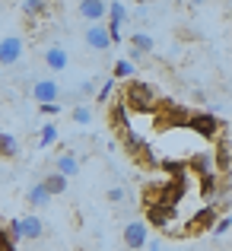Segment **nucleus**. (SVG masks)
<instances>
[{"label": "nucleus", "mask_w": 232, "mask_h": 251, "mask_svg": "<svg viewBox=\"0 0 232 251\" xmlns=\"http://www.w3.org/2000/svg\"><path fill=\"white\" fill-rule=\"evenodd\" d=\"M79 92H83V99H96V92H99V83H96V80H86L83 86H79Z\"/></svg>", "instance_id": "7c9ffc66"}, {"label": "nucleus", "mask_w": 232, "mask_h": 251, "mask_svg": "<svg viewBox=\"0 0 232 251\" xmlns=\"http://www.w3.org/2000/svg\"><path fill=\"white\" fill-rule=\"evenodd\" d=\"M111 96H115V80L108 76V80H105L102 86H99V92H96V102H99V105H105V102H111Z\"/></svg>", "instance_id": "a878e982"}, {"label": "nucleus", "mask_w": 232, "mask_h": 251, "mask_svg": "<svg viewBox=\"0 0 232 251\" xmlns=\"http://www.w3.org/2000/svg\"><path fill=\"white\" fill-rule=\"evenodd\" d=\"M38 111H42L45 118H54V115H61V102H54V105H38Z\"/></svg>", "instance_id": "2f4dec72"}, {"label": "nucleus", "mask_w": 232, "mask_h": 251, "mask_svg": "<svg viewBox=\"0 0 232 251\" xmlns=\"http://www.w3.org/2000/svg\"><path fill=\"white\" fill-rule=\"evenodd\" d=\"M124 197H128V191L118 184V188H108V194H105V201L111 203V207H118V203H124Z\"/></svg>", "instance_id": "cd10ccee"}, {"label": "nucleus", "mask_w": 232, "mask_h": 251, "mask_svg": "<svg viewBox=\"0 0 232 251\" xmlns=\"http://www.w3.org/2000/svg\"><path fill=\"white\" fill-rule=\"evenodd\" d=\"M121 242H124V248H128V251H140V248H147V242H150V226H147L143 220H130V223H124Z\"/></svg>", "instance_id": "423d86ee"}, {"label": "nucleus", "mask_w": 232, "mask_h": 251, "mask_svg": "<svg viewBox=\"0 0 232 251\" xmlns=\"http://www.w3.org/2000/svg\"><path fill=\"white\" fill-rule=\"evenodd\" d=\"M19 156V140L6 130H0V159H16Z\"/></svg>", "instance_id": "412c9836"}, {"label": "nucleus", "mask_w": 232, "mask_h": 251, "mask_svg": "<svg viewBox=\"0 0 232 251\" xmlns=\"http://www.w3.org/2000/svg\"><path fill=\"white\" fill-rule=\"evenodd\" d=\"M188 121H191V108L172 102V99H156V108H153V124H156V130L188 127Z\"/></svg>", "instance_id": "f257e3e1"}, {"label": "nucleus", "mask_w": 232, "mask_h": 251, "mask_svg": "<svg viewBox=\"0 0 232 251\" xmlns=\"http://www.w3.org/2000/svg\"><path fill=\"white\" fill-rule=\"evenodd\" d=\"M128 45H130V48H137L140 54H153V48H156V42H153L150 32H134V35L128 38Z\"/></svg>", "instance_id": "4be33fe9"}, {"label": "nucleus", "mask_w": 232, "mask_h": 251, "mask_svg": "<svg viewBox=\"0 0 232 251\" xmlns=\"http://www.w3.org/2000/svg\"><path fill=\"white\" fill-rule=\"evenodd\" d=\"M130 16V6L121 3V0H111L108 3V16H105V29L111 35V45H121L124 42V23Z\"/></svg>", "instance_id": "39448f33"}, {"label": "nucleus", "mask_w": 232, "mask_h": 251, "mask_svg": "<svg viewBox=\"0 0 232 251\" xmlns=\"http://www.w3.org/2000/svg\"><path fill=\"white\" fill-rule=\"evenodd\" d=\"M29 96L35 99L38 105H54V102H61L64 89L57 86V80H51V76H42V80H35V83L29 86Z\"/></svg>", "instance_id": "0eeeda50"}, {"label": "nucleus", "mask_w": 232, "mask_h": 251, "mask_svg": "<svg viewBox=\"0 0 232 251\" xmlns=\"http://www.w3.org/2000/svg\"><path fill=\"white\" fill-rule=\"evenodd\" d=\"M128 111H153L156 108V92L150 83H140V80H128L124 83V92H121Z\"/></svg>", "instance_id": "f03ea898"}, {"label": "nucleus", "mask_w": 232, "mask_h": 251, "mask_svg": "<svg viewBox=\"0 0 232 251\" xmlns=\"http://www.w3.org/2000/svg\"><path fill=\"white\" fill-rule=\"evenodd\" d=\"M23 51H26V42L19 35L0 38V67H16L23 61Z\"/></svg>", "instance_id": "6e6552de"}, {"label": "nucleus", "mask_w": 232, "mask_h": 251, "mask_svg": "<svg viewBox=\"0 0 232 251\" xmlns=\"http://www.w3.org/2000/svg\"><path fill=\"white\" fill-rule=\"evenodd\" d=\"M188 169L197 172V175H210V172H216V162H213V150H207V153H194L188 159Z\"/></svg>", "instance_id": "dca6fc26"}, {"label": "nucleus", "mask_w": 232, "mask_h": 251, "mask_svg": "<svg viewBox=\"0 0 232 251\" xmlns=\"http://www.w3.org/2000/svg\"><path fill=\"white\" fill-rule=\"evenodd\" d=\"M42 184L48 188V194H51V197H57V194H67V188H70V178H64L61 172H54V169H51L48 175L42 178Z\"/></svg>", "instance_id": "f3484780"}, {"label": "nucleus", "mask_w": 232, "mask_h": 251, "mask_svg": "<svg viewBox=\"0 0 232 251\" xmlns=\"http://www.w3.org/2000/svg\"><path fill=\"white\" fill-rule=\"evenodd\" d=\"M216 191H220V175H216V172L201 175V197H207V203L216 201Z\"/></svg>", "instance_id": "aec40b11"}, {"label": "nucleus", "mask_w": 232, "mask_h": 251, "mask_svg": "<svg viewBox=\"0 0 232 251\" xmlns=\"http://www.w3.org/2000/svg\"><path fill=\"white\" fill-rule=\"evenodd\" d=\"M54 172H61L64 178H74L77 172H79V159H77V153H61L54 159Z\"/></svg>", "instance_id": "a211bd4d"}, {"label": "nucleus", "mask_w": 232, "mask_h": 251, "mask_svg": "<svg viewBox=\"0 0 232 251\" xmlns=\"http://www.w3.org/2000/svg\"><path fill=\"white\" fill-rule=\"evenodd\" d=\"M54 143H57V124L54 121L42 124V130H38V147H54Z\"/></svg>", "instance_id": "393cba45"}, {"label": "nucleus", "mask_w": 232, "mask_h": 251, "mask_svg": "<svg viewBox=\"0 0 232 251\" xmlns=\"http://www.w3.org/2000/svg\"><path fill=\"white\" fill-rule=\"evenodd\" d=\"M147 251H162V245H159V242H153V245H150V242H147Z\"/></svg>", "instance_id": "72a5a7b5"}, {"label": "nucleus", "mask_w": 232, "mask_h": 251, "mask_svg": "<svg viewBox=\"0 0 232 251\" xmlns=\"http://www.w3.org/2000/svg\"><path fill=\"white\" fill-rule=\"evenodd\" d=\"M19 10H23V16L29 19V23H35V19H42L45 13H48V3H42V0H26V3H19Z\"/></svg>", "instance_id": "5701e85b"}, {"label": "nucleus", "mask_w": 232, "mask_h": 251, "mask_svg": "<svg viewBox=\"0 0 232 251\" xmlns=\"http://www.w3.org/2000/svg\"><path fill=\"white\" fill-rule=\"evenodd\" d=\"M223 216V207L220 203H204L201 210H197L194 216H191V223L181 229V239H194V235H204V232H213V226H216V220Z\"/></svg>", "instance_id": "7ed1b4c3"}, {"label": "nucleus", "mask_w": 232, "mask_h": 251, "mask_svg": "<svg viewBox=\"0 0 232 251\" xmlns=\"http://www.w3.org/2000/svg\"><path fill=\"white\" fill-rule=\"evenodd\" d=\"M188 130H194L197 137H204L207 143H216L226 130V121L216 118L213 111H191V121H188Z\"/></svg>", "instance_id": "20e7f679"}, {"label": "nucleus", "mask_w": 232, "mask_h": 251, "mask_svg": "<svg viewBox=\"0 0 232 251\" xmlns=\"http://www.w3.org/2000/svg\"><path fill=\"white\" fill-rule=\"evenodd\" d=\"M134 70H137L134 64H130L128 57H121V61H115V67H111V80H115V83L118 80H130V76H134Z\"/></svg>", "instance_id": "b1692460"}, {"label": "nucleus", "mask_w": 232, "mask_h": 251, "mask_svg": "<svg viewBox=\"0 0 232 251\" xmlns=\"http://www.w3.org/2000/svg\"><path fill=\"white\" fill-rule=\"evenodd\" d=\"M213 162H216V175H223V172L232 169V143H229L226 134H223L213 147Z\"/></svg>", "instance_id": "4468645a"}, {"label": "nucleus", "mask_w": 232, "mask_h": 251, "mask_svg": "<svg viewBox=\"0 0 232 251\" xmlns=\"http://www.w3.org/2000/svg\"><path fill=\"white\" fill-rule=\"evenodd\" d=\"M77 16L86 19V25L105 23V16H108V3H105V0H79V3H77Z\"/></svg>", "instance_id": "9d476101"}, {"label": "nucleus", "mask_w": 232, "mask_h": 251, "mask_svg": "<svg viewBox=\"0 0 232 251\" xmlns=\"http://www.w3.org/2000/svg\"><path fill=\"white\" fill-rule=\"evenodd\" d=\"M143 57H147V54H140L137 48H130V45H128V61L134 64V67H137V61H143Z\"/></svg>", "instance_id": "473e14b6"}, {"label": "nucleus", "mask_w": 232, "mask_h": 251, "mask_svg": "<svg viewBox=\"0 0 232 251\" xmlns=\"http://www.w3.org/2000/svg\"><path fill=\"white\" fill-rule=\"evenodd\" d=\"M26 203H29V207H48V203H51L48 188H45L42 181H35L29 191H26Z\"/></svg>", "instance_id": "6ab92c4d"}, {"label": "nucleus", "mask_w": 232, "mask_h": 251, "mask_svg": "<svg viewBox=\"0 0 232 251\" xmlns=\"http://www.w3.org/2000/svg\"><path fill=\"white\" fill-rule=\"evenodd\" d=\"M19 242H13V235L6 232V226H0V251H16Z\"/></svg>", "instance_id": "c85d7f7f"}, {"label": "nucleus", "mask_w": 232, "mask_h": 251, "mask_svg": "<svg viewBox=\"0 0 232 251\" xmlns=\"http://www.w3.org/2000/svg\"><path fill=\"white\" fill-rule=\"evenodd\" d=\"M108 121H111V127H115V130H121V137L130 130V127H128V105H124V99H121V96L111 102V108H108Z\"/></svg>", "instance_id": "2eb2a0df"}, {"label": "nucleus", "mask_w": 232, "mask_h": 251, "mask_svg": "<svg viewBox=\"0 0 232 251\" xmlns=\"http://www.w3.org/2000/svg\"><path fill=\"white\" fill-rule=\"evenodd\" d=\"M232 229V213H223L220 220H216V226H213V235H226Z\"/></svg>", "instance_id": "c756f323"}, {"label": "nucleus", "mask_w": 232, "mask_h": 251, "mask_svg": "<svg viewBox=\"0 0 232 251\" xmlns=\"http://www.w3.org/2000/svg\"><path fill=\"white\" fill-rule=\"evenodd\" d=\"M74 121L79 124V127H86V124L92 121V111H89V105H83V102H77V105H74Z\"/></svg>", "instance_id": "bb28decb"}, {"label": "nucleus", "mask_w": 232, "mask_h": 251, "mask_svg": "<svg viewBox=\"0 0 232 251\" xmlns=\"http://www.w3.org/2000/svg\"><path fill=\"white\" fill-rule=\"evenodd\" d=\"M83 42H86V48H89V51H108V48H115V45H111L108 29H105V23L86 25V29H83Z\"/></svg>", "instance_id": "1a4fd4ad"}, {"label": "nucleus", "mask_w": 232, "mask_h": 251, "mask_svg": "<svg viewBox=\"0 0 232 251\" xmlns=\"http://www.w3.org/2000/svg\"><path fill=\"white\" fill-rule=\"evenodd\" d=\"M32 251H35V248H32Z\"/></svg>", "instance_id": "f704fd0d"}, {"label": "nucleus", "mask_w": 232, "mask_h": 251, "mask_svg": "<svg viewBox=\"0 0 232 251\" xmlns=\"http://www.w3.org/2000/svg\"><path fill=\"white\" fill-rule=\"evenodd\" d=\"M42 61H45V67H48V70L61 74V70L70 67V51L64 48V45H48V48H45V54H42Z\"/></svg>", "instance_id": "f8f14e48"}, {"label": "nucleus", "mask_w": 232, "mask_h": 251, "mask_svg": "<svg viewBox=\"0 0 232 251\" xmlns=\"http://www.w3.org/2000/svg\"><path fill=\"white\" fill-rule=\"evenodd\" d=\"M38 242L45 239V223L38 216H19V242Z\"/></svg>", "instance_id": "ddd939ff"}, {"label": "nucleus", "mask_w": 232, "mask_h": 251, "mask_svg": "<svg viewBox=\"0 0 232 251\" xmlns=\"http://www.w3.org/2000/svg\"><path fill=\"white\" fill-rule=\"evenodd\" d=\"M147 210V226H153V229H172V223H175V207H165V203H153V207H143Z\"/></svg>", "instance_id": "9b49d317"}]
</instances>
